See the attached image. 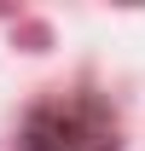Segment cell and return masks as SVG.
Returning a JSON list of instances; mask_svg holds the SVG:
<instances>
[{
    "label": "cell",
    "instance_id": "obj_1",
    "mask_svg": "<svg viewBox=\"0 0 145 151\" xmlns=\"http://www.w3.org/2000/svg\"><path fill=\"white\" fill-rule=\"evenodd\" d=\"M29 151H116V128L99 105H47L29 116Z\"/></svg>",
    "mask_w": 145,
    "mask_h": 151
}]
</instances>
